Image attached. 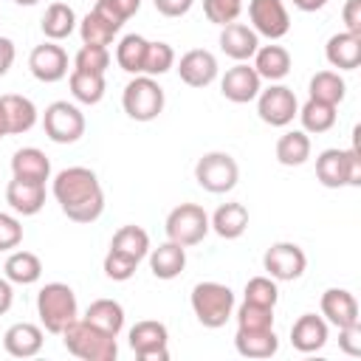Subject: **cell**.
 Wrapping results in <instances>:
<instances>
[{"label":"cell","instance_id":"1","mask_svg":"<svg viewBox=\"0 0 361 361\" xmlns=\"http://www.w3.org/2000/svg\"><path fill=\"white\" fill-rule=\"evenodd\" d=\"M54 197L68 220L73 223H93L104 212V192L93 169L87 166H68L54 178Z\"/></svg>","mask_w":361,"mask_h":361},{"label":"cell","instance_id":"2","mask_svg":"<svg viewBox=\"0 0 361 361\" xmlns=\"http://www.w3.org/2000/svg\"><path fill=\"white\" fill-rule=\"evenodd\" d=\"M62 344L71 355L82 358V361H116L118 355V344L113 336L96 330L93 324H87L85 319H73L62 333Z\"/></svg>","mask_w":361,"mask_h":361},{"label":"cell","instance_id":"3","mask_svg":"<svg viewBox=\"0 0 361 361\" xmlns=\"http://www.w3.org/2000/svg\"><path fill=\"white\" fill-rule=\"evenodd\" d=\"M37 316H39V322L48 333L59 336L79 316L76 293L71 290V285H65V282L42 285L39 293H37Z\"/></svg>","mask_w":361,"mask_h":361},{"label":"cell","instance_id":"4","mask_svg":"<svg viewBox=\"0 0 361 361\" xmlns=\"http://www.w3.org/2000/svg\"><path fill=\"white\" fill-rule=\"evenodd\" d=\"M192 310L203 327H223L234 316V293L223 282H197L192 288Z\"/></svg>","mask_w":361,"mask_h":361},{"label":"cell","instance_id":"5","mask_svg":"<svg viewBox=\"0 0 361 361\" xmlns=\"http://www.w3.org/2000/svg\"><path fill=\"white\" fill-rule=\"evenodd\" d=\"M121 107L133 121H152L164 110V87L155 82V76L138 73L127 82L121 93Z\"/></svg>","mask_w":361,"mask_h":361},{"label":"cell","instance_id":"6","mask_svg":"<svg viewBox=\"0 0 361 361\" xmlns=\"http://www.w3.org/2000/svg\"><path fill=\"white\" fill-rule=\"evenodd\" d=\"M237 178H240V166L228 152L214 149V152H206L203 158H197V164H195V180L212 195L231 192L237 186Z\"/></svg>","mask_w":361,"mask_h":361},{"label":"cell","instance_id":"7","mask_svg":"<svg viewBox=\"0 0 361 361\" xmlns=\"http://www.w3.org/2000/svg\"><path fill=\"white\" fill-rule=\"evenodd\" d=\"M166 237L172 243L186 245H197L206 234H209V214L203 212V206L197 203H180L166 214Z\"/></svg>","mask_w":361,"mask_h":361},{"label":"cell","instance_id":"8","mask_svg":"<svg viewBox=\"0 0 361 361\" xmlns=\"http://www.w3.org/2000/svg\"><path fill=\"white\" fill-rule=\"evenodd\" d=\"M42 130L54 144H73L85 135V116L71 102H51L42 113Z\"/></svg>","mask_w":361,"mask_h":361},{"label":"cell","instance_id":"9","mask_svg":"<svg viewBox=\"0 0 361 361\" xmlns=\"http://www.w3.org/2000/svg\"><path fill=\"white\" fill-rule=\"evenodd\" d=\"M166 344H169L166 324H161L155 319H144L130 327V347H133L135 358H141V361H166L169 358Z\"/></svg>","mask_w":361,"mask_h":361},{"label":"cell","instance_id":"10","mask_svg":"<svg viewBox=\"0 0 361 361\" xmlns=\"http://www.w3.org/2000/svg\"><path fill=\"white\" fill-rule=\"evenodd\" d=\"M257 113L265 124L271 127H285L293 121V116L299 113V102L293 96L290 87L285 85H271L268 90L257 93Z\"/></svg>","mask_w":361,"mask_h":361},{"label":"cell","instance_id":"11","mask_svg":"<svg viewBox=\"0 0 361 361\" xmlns=\"http://www.w3.org/2000/svg\"><path fill=\"white\" fill-rule=\"evenodd\" d=\"M262 268L268 271L271 279L293 282V279H299L305 274L307 257L296 243H274L262 257Z\"/></svg>","mask_w":361,"mask_h":361},{"label":"cell","instance_id":"12","mask_svg":"<svg viewBox=\"0 0 361 361\" xmlns=\"http://www.w3.org/2000/svg\"><path fill=\"white\" fill-rule=\"evenodd\" d=\"M248 20L257 34L282 39L290 31V17L282 0H248Z\"/></svg>","mask_w":361,"mask_h":361},{"label":"cell","instance_id":"13","mask_svg":"<svg viewBox=\"0 0 361 361\" xmlns=\"http://www.w3.org/2000/svg\"><path fill=\"white\" fill-rule=\"evenodd\" d=\"M28 68L31 73L39 79V82H59L68 76V54L62 45H56L54 39L37 45L31 54H28Z\"/></svg>","mask_w":361,"mask_h":361},{"label":"cell","instance_id":"14","mask_svg":"<svg viewBox=\"0 0 361 361\" xmlns=\"http://www.w3.org/2000/svg\"><path fill=\"white\" fill-rule=\"evenodd\" d=\"M178 76L189 87H206L217 79V59L206 48H192L178 62Z\"/></svg>","mask_w":361,"mask_h":361},{"label":"cell","instance_id":"15","mask_svg":"<svg viewBox=\"0 0 361 361\" xmlns=\"http://www.w3.org/2000/svg\"><path fill=\"white\" fill-rule=\"evenodd\" d=\"M220 93L234 104H245V102L257 99V93H259V73L254 71V65L237 62L220 79Z\"/></svg>","mask_w":361,"mask_h":361},{"label":"cell","instance_id":"16","mask_svg":"<svg viewBox=\"0 0 361 361\" xmlns=\"http://www.w3.org/2000/svg\"><path fill=\"white\" fill-rule=\"evenodd\" d=\"M6 200H8V206H11L17 214L31 217V214H37V212L45 206V183L11 178L8 186H6Z\"/></svg>","mask_w":361,"mask_h":361},{"label":"cell","instance_id":"17","mask_svg":"<svg viewBox=\"0 0 361 361\" xmlns=\"http://www.w3.org/2000/svg\"><path fill=\"white\" fill-rule=\"evenodd\" d=\"M220 48H223L226 56H231V59H237V62H245V59H251V56L257 54V48H259V34H257L254 28L243 25V23H228V25H223V31H220Z\"/></svg>","mask_w":361,"mask_h":361},{"label":"cell","instance_id":"18","mask_svg":"<svg viewBox=\"0 0 361 361\" xmlns=\"http://www.w3.org/2000/svg\"><path fill=\"white\" fill-rule=\"evenodd\" d=\"M322 316L336 327L358 324V302L344 288H327L322 293Z\"/></svg>","mask_w":361,"mask_h":361},{"label":"cell","instance_id":"19","mask_svg":"<svg viewBox=\"0 0 361 361\" xmlns=\"http://www.w3.org/2000/svg\"><path fill=\"white\" fill-rule=\"evenodd\" d=\"M290 344L299 353H316L327 344V322L316 313H302L290 327Z\"/></svg>","mask_w":361,"mask_h":361},{"label":"cell","instance_id":"20","mask_svg":"<svg viewBox=\"0 0 361 361\" xmlns=\"http://www.w3.org/2000/svg\"><path fill=\"white\" fill-rule=\"evenodd\" d=\"M42 341H45L42 330L37 324H31V322H17L3 336V347L14 358H31V355H37L42 350Z\"/></svg>","mask_w":361,"mask_h":361},{"label":"cell","instance_id":"21","mask_svg":"<svg viewBox=\"0 0 361 361\" xmlns=\"http://www.w3.org/2000/svg\"><path fill=\"white\" fill-rule=\"evenodd\" d=\"M324 56L338 71H355L361 65V37H355L350 31L333 34L324 45Z\"/></svg>","mask_w":361,"mask_h":361},{"label":"cell","instance_id":"22","mask_svg":"<svg viewBox=\"0 0 361 361\" xmlns=\"http://www.w3.org/2000/svg\"><path fill=\"white\" fill-rule=\"evenodd\" d=\"M11 175L23 178V180H37L45 183L51 178V161L42 149L37 147H23L11 155Z\"/></svg>","mask_w":361,"mask_h":361},{"label":"cell","instance_id":"23","mask_svg":"<svg viewBox=\"0 0 361 361\" xmlns=\"http://www.w3.org/2000/svg\"><path fill=\"white\" fill-rule=\"evenodd\" d=\"M234 347H237V353L245 355V358H271V355L279 350V338H276L274 327H265V330H245V327H237Z\"/></svg>","mask_w":361,"mask_h":361},{"label":"cell","instance_id":"24","mask_svg":"<svg viewBox=\"0 0 361 361\" xmlns=\"http://www.w3.org/2000/svg\"><path fill=\"white\" fill-rule=\"evenodd\" d=\"M186 268V248L180 243H161L158 248H149V271L158 279H175Z\"/></svg>","mask_w":361,"mask_h":361},{"label":"cell","instance_id":"25","mask_svg":"<svg viewBox=\"0 0 361 361\" xmlns=\"http://www.w3.org/2000/svg\"><path fill=\"white\" fill-rule=\"evenodd\" d=\"M85 322L93 324L96 330L118 338L121 327H124V307L116 299H96L90 302V307L85 310Z\"/></svg>","mask_w":361,"mask_h":361},{"label":"cell","instance_id":"26","mask_svg":"<svg viewBox=\"0 0 361 361\" xmlns=\"http://www.w3.org/2000/svg\"><path fill=\"white\" fill-rule=\"evenodd\" d=\"M209 226L217 231V237H223V240H237V237H243V231L248 228V209L243 206V203H223V206H217V212L212 214V220H209Z\"/></svg>","mask_w":361,"mask_h":361},{"label":"cell","instance_id":"27","mask_svg":"<svg viewBox=\"0 0 361 361\" xmlns=\"http://www.w3.org/2000/svg\"><path fill=\"white\" fill-rule=\"evenodd\" d=\"M0 102L6 110V121H8V135L28 133L37 124V107L31 99H25L20 93H6V96H0Z\"/></svg>","mask_w":361,"mask_h":361},{"label":"cell","instance_id":"28","mask_svg":"<svg viewBox=\"0 0 361 361\" xmlns=\"http://www.w3.org/2000/svg\"><path fill=\"white\" fill-rule=\"evenodd\" d=\"M254 71L259 73V79L279 82L290 71V54L282 45H262L254 54Z\"/></svg>","mask_w":361,"mask_h":361},{"label":"cell","instance_id":"29","mask_svg":"<svg viewBox=\"0 0 361 361\" xmlns=\"http://www.w3.org/2000/svg\"><path fill=\"white\" fill-rule=\"evenodd\" d=\"M316 178L327 189L347 186V149H324V152H319Z\"/></svg>","mask_w":361,"mask_h":361},{"label":"cell","instance_id":"30","mask_svg":"<svg viewBox=\"0 0 361 361\" xmlns=\"http://www.w3.org/2000/svg\"><path fill=\"white\" fill-rule=\"evenodd\" d=\"M3 271H6V279L14 285H34L42 276V262L31 251H11Z\"/></svg>","mask_w":361,"mask_h":361},{"label":"cell","instance_id":"31","mask_svg":"<svg viewBox=\"0 0 361 361\" xmlns=\"http://www.w3.org/2000/svg\"><path fill=\"white\" fill-rule=\"evenodd\" d=\"M310 158V138L305 130H288L276 141V161L282 166H302Z\"/></svg>","mask_w":361,"mask_h":361},{"label":"cell","instance_id":"32","mask_svg":"<svg viewBox=\"0 0 361 361\" xmlns=\"http://www.w3.org/2000/svg\"><path fill=\"white\" fill-rule=\"evenodd\" d=\"M73 28H76V14H73V8L68 3H51L45 8V14H42V34L48 39L59 42V39L71 37Z\"/></svg>","mask_w":361,"mask_h":361},{"label":"cell","instance_id":"33","mask_svg":"<svg viewBox=\"0 0 361 361\" xmlns=\"http://www.w3.org/2000/svg\"><path fill=\"white\" fill-rule=\"evenodd\" d=\"M147 48H149V39H144L141 34H127L121 37L118 48H116V62L121 71L138 76L144 73V59H147Z\"/></svg>","mask_w":361,"mask_h":361},{"label":"cell","instance_id":"34","mask_svg":"<svg viewBox=\"0 0 361 361\" xmlns=\"http://www.w3.org/2000/svg\"><path fill=\"white\" fill-rule=\"evenodd\" d=\"M71 93L82 104H99L104 99V73H90V71H71L68 76Z\"/></svg>","mask_w":361,"mask_h":361},{"label":"cell","instance_id":"35","mask_svg":"<svg viewBox=\"0 0 361 361\" xmlns=\"http://www.w3.org/2000/svg\"><path fill=\"white\" fill-rule=\"evenodd\" d=\"M110 248H113V251H121V254H127V257H133V259L141 262V259L149 254V234H147L141 226H121V228L113 234Z\"/></svg>","mask_w":361,"mask_h":361},{"label":"cell","instance_id":"36","mask_svg":"<svg viewBox=\"0 0 361 361\" xmlns=\"http://www.w3.org/2000/svg\"><path fill=\"white\" fill-rule=\"evenodd\" d=\"M344 90H347V85L336 71H319L310 79V99H316V102L338 107L344 99Z\"/></svg>","mask_w":361,"mask_h":361},{"label":"cell","instance_id":"37","mask_svg":"<svg viewBox=\"0 0 361 361\" xmlns=\"http://www.w3.org/2000/svg\"><path fill=\"white\" fill-rule=\"evenodd\" d=\"M299 118H302V130L305 133H327L333 124H336V107L333 104H324V102H316V99H307L302 107H299V113H296Z\"/></svg>","mask_w":361,"mask_h":361},{"label":"cell","instance_id":"38","mask_svg":"<svg viewBox=\"0 0 361 361\" xmlns=\"http://www.w3.org/2000/svg\"><path fill=\"white\" fill-rule=\"evenodd\" d=\"M116 34H118V31H116L104 17H99L96 11H87V14L82 17V23H79L82 45H102V48H107Z\"/></svg>","mask_w":361,"mask_h":361},{"label":"cell","instance_id":"39","mask_svg":"<svg viewBox=\"0 0 361 361\" xmlns=\"http://www.w3.org/2000/svg\"><path fill=\"white\" fill-rule=\"evenodd\" d=\"M138 8H141V0H96V6H93V11H96L99 17H104L116 31H118Z\"/></svg>","mask_w":361,"mask_h":361},{"label":"cell","instance_id":"40","mask_svg":"<svg viewBox=\"0 0 361 361\" xmlns=\"http://www.w3.org/2000/svg\"><path fill=\"white\" fill-rule=\"evenodd\" d=\"M175 65V51H172V45L169 42H149V48H147V59H144V73L147 76H161V73H166L169 68Z\"/></svg>","mask_w":361,"mask_h":361},{"label":"cell","instance_id":"41","mask_svg":"<svg viewBox=\"0 0 361 361\" xmlns=\"http://www.w3.org/2000/svg\"><path fill=\"white\" fill-rule=\"evenodd\" d=\"M237 327L245 330H265L274 327V307H262L254 302H243L237 310Z\"/></svg>","mask_w":361,"mask_h":361},{"label":"cell","instance_id":"42","mask_svg":"<svg viewBox=\"0 0 361 361\" xmlns=\"http://www.w3.org/2000/svg\"><path fill=\"white\" fill-rule=\"evenodd\" d=\"M110 65V51L102 45H82L73 56L76 71H90V73H104Z\"/></svg>","mask_w":361,"mask_h":361},{"label":"cell","instance_id":"43","mask_svg":"<svg viewBox=\"0 0 361 361\" xmlns=\"http://www.w3.org/2000/svg\"><path fill=\"white\" fill-rule=\"evenodd\" d=\"M279 299V290H276V282L271 276H251L245 282V302H254V305H262V307H274Z\"/></svg>","mask_w":361,"mask_h":361},{"label":"cell","instance_id":"44","mask_svg":"<svg viewBox=\"0 0 361 361\" xmlns=\"http://www.w3.org/2000/svg\"><path fill=\"white\" fill-rule=\"evenodd\" d=\"M104 276L107 279H113V282H127L133 274H135V268H138V259H133V257H127V254H121V251H107L104 254Z\"/></svg>","mask_w":361,"mask_h":361},{"label":"cell","instance_id":"45","mask_svg":"<svg viewBox=\"0 0 361 361\" xmlns=\"http://www.w3.org/2000/svg\"><path fill=\"white\" fill-rule=\"evenodd\" d=\"M243 0H203V14L214 25H228L240 17Z\"/></svg>","mask_w":361,"mask_h":361},{"label":"cell","instance_id":"46","mask_svg":"<svg viewBox=\"0 0 361 361\" xmlns=\"http://www.w3.org/2000/svg\"><path fill=\"white\" fill-rule=\"evenodd\" d=\"M23 243V226L14 214L0 212V251H11Z\"/></svg>","mask_w":361,"mask_h":361},{"label":"cell","instance_id":"47","mask_svg":"<svg viewBox=\"0 0 361 361\" xmlns=\"http://www.w3.org/2000/svg\"><path fill=\"white\" fill-rule=\"evenodd\" d=\"M338 347L347 355H361V322L358 324L338 327Z\"/></svg>","mask_w":361,"mask_h":361},{"label":"cell","instance_id":"48","mask_svg":"<svg viewBox=\"0 0 361 361\" xmlns=\"http://www.w3.org/2000/svg\"><path fill=\"white\" fill-rule=\"evenodd\" d=\"M341 17H344L347 31L361 37V0H347L344 8H341Z\"/></svg>","mask_w":361,"mask_h":361},{"label":"cell","instance_id":"49","mask_svg":"<svg viewBox=\"0 0 361 361\" xmlns=\"http://www.w3.org/2000/svg\"><path fill=\"white\" fill-rule=\"evenodd\" d=\"M152 3H155V8H158L164 17H183V14L192 8L195 0H152Z\"/></svg>","mask_w":361,"mask_h":361},{"label":"cell","instance_id":"50","mask_svg":"<svg viewBox=\"0 0 361 361\" xmlns=\"http://www.w3.org/2000/svg\"><path fill=\"white\" fill-rule=\"evenodd\" d=\"M347 186H361V155H358V147L347 149Z\"/></svg>","mask_w":361,"mask_h":361},{"label":"cell","instance_id":"51","mask_svg":"<svg viewBox=\"0 0 361 361\" xmlns=\"http://www.w3.org/2000/svg\"><path fill=\"white\" fill-rule=\"evenodd\" d=\"M11 62H14V42L8 37H0V76L11 68Z\"/></svg>","mask_w":361,"mask_h":361},{"label":"cell","instance_id":"52","mask_svg":"<svg viewBox=\"0 0 361 361\" xmlns=\"http://www.w3.org/2000/svg\"><path fill=\"white\" fill-rule=\"evenodd\" d=\"M11 302H14V290H11V282L0 276V316H3V313H8Z\"/></svg>","mask_w":361,"mask_h":361},{"label":"cell","instance_id":"53","mask_svg":"<svg viewBox=\"0 0 361 361\" xmlns=\"http://www.w3.org/2000/svg\"><path fill=\"white\" fill-rule=\"evenodd\" d=\"M299 11H319V8H324L327 6V0H290Z\"/></svg>","mask_w":361,"mask_h":361},{"label":"cell","instance_id":"54","mask_svg":"<svg viewBox=\"0 0 361 361\" xmlns=\"http://www.w3.org/2000/svg\"><path fill=\"white\" fill-rule=\"evenodd\" d=\"M8 135V121H6V110H3V102H0V138Z\"/></svg>","mask_w":361,"mask_h":361},{"label":"cell","instance_id":"55","mask_svg":"<svg viewBox=\"0 0 361 361\" xmlns=\"http://www.w3.org/2000/svg\"><path fill=\"white\" fill-rule=\"evenodd\" d=\"M17 6H34V3H39V0H14Z\"/></svg>","mask_w":361,"mask_h":361}]
</instances>
